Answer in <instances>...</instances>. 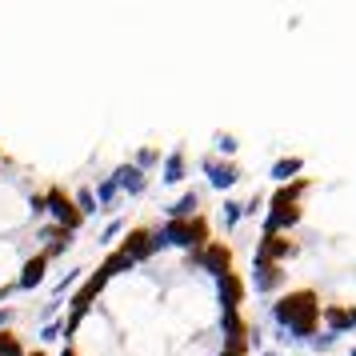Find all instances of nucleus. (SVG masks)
<instances>
[{"label": "nucleus", "instance_id": "nucleus-9", "mask_svg": "<svg viewBox=\"0 0 356 356\" xmlns=\"http://www.w3.org/2000/svg\"><path fill=\"white\" fill-rule=\"evenodd\" d=\"M44 264H49V257H33L29 264H24V276H20V284H24V289L40 284V280H44Z\"/></svg>", "mask_w": 356, "mask_h": 356}, {"label": "nucleus", "instance_id": "nucleus-19", "mask_svg": "<svg viewBox=\"0 0 356 356\" xmlns=\"http://www.w3.org/2000/svg\"><path fill=\"white\" fill-rule=\"evenodd\" d=\"M65 356H72V353H65Z\"/></svg>", "mask_w": 356, "mask_h": 356}, {"label": "nucleus", "instance_id": "nucleus-16", "mask_svg": "<svg viewBox=\"0 0 356 356\" xmlns=\"http://www.w3.org/2000/svg\"><path fill=\"white\" fill-rule=\"evenodd\" d=\"M168 180H180V156H172V161H168Z\"/></svg>", "mask_w": 356, "mask_h": 356}, {"label": "nucleus", "instance_id": "nucleus-11", "mask_svg": "<svg viewBox=\"0 0 356 356\" xmlns=\"http://www.w3.org/2000/svg\"><path fill=\"white\" fill-rule=\"evenodd\" d=\"M129 268H132V260L124 257V252H113V257L104 260V268H100V273H104V276H113V273H129Z\"/></svg>", "mask_w": 356, "mask_h": 356}, {"label": "nucleus", "instance_id": "nucleus-3", "mask_svg": "<svg viewBox=\"0 0 356 356\" xmlns=\"http://www.w3.org/2000/svg\"><path fill=\"white\" fill-rule=\"evenodd\" d=\"M193 260H200V264H204L209 273H216V276L232 273V248H228V244H220V241H212L209 248H204V252H196Z\"/></svg>", "mask_w": 356, "mask_h": 356}, {"label": "nucleus", "instance_id": "nucleus-6", "mask_svg": "<svg viewBox=\"0 0 356 356\" xmlns=\"http://www.w3.org/2000/svg\"><path fill=\"white\" fill-rule=\"evenodd\" d=\"M152 248H156L152 232H148V228H132V232H129V241H124V248H120V252H124L129 260H145L148 252H152Z\"/></svg>", "mask_w": 356, "mask_h": 356}, {"label": "nucleus", "instance_id": "nucleus-14", "mask_svg": "<svg viewBox=\"0 0 356 356\" xmlns=\"http://www.w3.org/2000/svg\"><path fill=\"white\" fill-rule=\"evenodd\" d=\"M212 180H216V184H232V180H236V168H220V164H212Z\"/></svg>", "mask_w": 356, "mask_h": 356}, {"label": "nucleus", "instance_id": "nucleus-13", "mask_svg": "<svg viewBox=\"0 0 356 356\" xmlns=\"http://www.w3.org/2000/svg\"><path fill=\"white\" fill-rule=\"evenodd\" d=\"M193 209H196V196L188 193V196H180L177 204H172V216H177V220H180V216H188V212H193Z\"/></svg>", "mask_w": 356, "mask_h": 356}, {"label": "nucleus", "instance_id": "nucleus-12", "mask_svg": "<svg viewBox=\"0 0 356 356\" xmlns=\"http://www.w3.org/2000/svg\"><path fill=\"white\" fill-rule=\"evenodd\" d=\"M0 356H20V340L13 332H0Z\"/></svg>", "mask_w": 356, "mask_h": 356}, {"label": "nucleus", "instance_id": "nucleus-1", "mask_svg": "<svg viewBox=\"0 0 356 356\" xmlns=\"http://www.w3.org/2000/svg\"><path fill=\"white\" fill-rule=\"evenodd\" d=\"M276 321L289 324L296 337H312L316 332V324H321V300H316V292H289L280 305H276Z\"/></svg>", "mask_w": 356, "mask_h": 356}, {"label": "nucleus", "instance_id": "nucleus-7", "mask_svg": "<svg viewBox=\"0 0 356 356\" xmlns=\"http://www.w3.org/2000/svg\"><path fill=\"white\" fill-rule=\"evenodd\" d=\"M241 296H244L241 276H236V273L220 276V300H225V308H228V312H236V305H241Z\"/></svg>", "mask_w": 356, "mask_h": 356}, {"label": "nucleus", "instance_id": "nucleus-18", "mask_svg": "<svg viewBox=\"0 0 356 356\" xmlns=\"http://www.w3.org/2000/svg\"><path fill=\"white\" fill-rule=\"evenodd\" d=\"M29 356H44V353H29Z\"/></svg>", "mask_w": 356, "mask_h": 356}, {"label": "nucleus", "instance_id": "nucleus-4", "mask_svg": "<svg viewBox=\"0 0 356 356\" xmlns=\"http://www.w3.org/2000/svg\"><path fill=\"white\" fill-rule=\"evenodd\" d=\"M292 252H296V244H292L289 236H280V232H268V236L260 241L257 260H260V264H276L280 257H292Z\"/></svg>", "mask_w": 356, "mask_h": 356}, {"label": "nucleus", "instance_id": "nucleus-10", "mask_svg": "<svg viewBox=\"0 0 356 356\" xmlns=\"http://www.w3.org/2000/svg\"><path fill=\"white\" fill-rule=\"evenodd\" d=\"M257 268H260V276H257V289H276V284L284 280V273H280V264H260V260H257Z\"/></svg>", "mask_w": 356, "mask_h": 356}, {"label": "nucleus", "instance_id": "nucleus-17", "mask_svg": "<svg viewBox=\"0 0 356 356\" xmlns=\"http://www.w3.org/2000/svg\"><path fill=\"white\" fill-rule=\"evenodd\" d=\"M220 356H244V353H232V348H225V353H220Z\"/></svg>", "mask_w": 356, "mask_h": 356}, {"label": "nucleus", "instance_id": "nucleus-5", "mask_svg": "<svg viewBox=\"0 0 356 356\" xmlns=\"http://www.w3.org/2000/svg\"><path fill=\"white\" fill-rule=\"evenodd\" d=\"M49 204H52V212L60 216V225H65L68 232H72V228H81V209H76L60 188H52V193H49Z\"/></svg>", "mask_w": 356, "mask_h": 356}, {"label": "nucleus", "instance_id": "nucleus-8", "mask_svg": "<svg viewBox=\"0 0 356 356\" xmlns=\"http://www.w3.org/2000/svg\"><path fill=\"white\" fill-rule=\"evenodd\" d=\"M104 280H108L104 273H97V276H88V280H84V289L76 292V300H72V308H76V316H81L84 308H88V300H92V296H97L100 289H104Z\"/></svg>", "mask_w": 356, "mask_h": 356}, {"label": "nucleus", "instance_id": "nucleus-2", "mask_svg": "<svg viewBox=\"0 0 356 356\" xmlns=\"http://www.w3.org/2000/svg\"><path fill=\"white\" fill-rule=\"evenodd\" d=\"M164 236L172 244H184V248H196V244L209 241V225L196 216V220H172V225L164 228Z\"/></svg>", "mask_w": 356, "mask_h": 356}, {"label": "nucleus", "instance_id": "nucleus-15", "mask_svg": "<svg viewBox=\"0 0 356 356\" xmlns=\"http://www.w3.org/2000/svg\"><path fill=\"white\" fill-rule=\"evenodd\" d=\"M296 168H300V161H284V164H276V177H289Z\"/></svg>", "mask_w": 356, "mask_h": 356}]
</instances>
